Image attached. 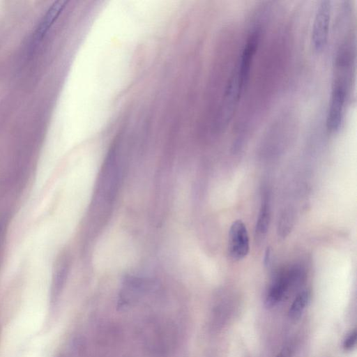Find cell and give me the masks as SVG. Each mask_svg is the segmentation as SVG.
I'll return each mask as SVG.
<instances>
[{"label": "cell", "mask_w": 357, "mask_h": 357, "mask_svg": "<svg viewBox=\"0 0 357 357\" xmlns=\"http://www.w3.org/2000/svg\"><path fill=\"white\" fill-rule=\"evenodd\" d=\"M135 250L131 239L121 231H112L98 243L94 253L95 266L100 269H116L129 265Z\"/></svg>", "instance_id": "obj_1"}, {"label": "cell", "mask_w": 357, "mask_h": 357, "mask_svg": "<svg viewBox=\"0 0 357 357\" xmlns=\"http://www.w3.org/2000/svg\"><path fill=\"white\" fill-rule=\"evenodd\" d=\"M347 80L337 76L333 83L326 115V126L331 131L339 129L344 113L347 98Z\"/></svg>", "instance_id": "obj_2"}, {"label": "cell", "mask_w": 357, "mask_h": 357, "mask_svg": "<svg viewBox=\"0 0 357 357\" xmlns=\"http://www.w3.org/2000/svg\"><path fill=\"white\" fill-rule=\"evenodd\" d=\"M331 1L323 0L318 6L313 20L311 43L313 48L321 51L326 45L331 16Z\"/></svg>", "instance_id": "obj_3"}, {"label": "cell", "mask_w": 357, "mask_h": 357, "mask_svg": "<svg viewBox=\"0 0 357 357\" xmlns=\"http://www.w3.org/2000/svg\"><path fill=\"white\" fill-rule=\"evenodd\" d=\"M250 250V240L245 225L240 220L231 224L229 231L228 251L236 261L243 259Z\"/></svg>", "instance_id": "obj_4"}, {"label": "cell", "mask_w": 357, "mask_h": 357, "mask_svg": "<svg viewBox=\"0 0 357 357\" xmlns=\"http://www.w3.org/2000/svg\"><path fill=\"white\" fill-rule=\"evenodd\" d=\"M299 275L298 270L291 269L281 272L277 275L271 285L266 296V303L273 306L280 302L287 291L291 284Z\"/></svg>", "instance_id": "obj_5"}, {"label": "cell", "mask_w": 357, "mask_h": 357, "mask_svg": "<svg viewBox=\"0 0 357 357\" xmlns=\"http://www.w3.org/2000/svg\"><path fill=\"white\" fill-rule=\"evenodd\" d=\"M65 3V1L56 2L44 16L38 25L35 34L33 35L32 42L30 45L31 53L33 52V50L36 48L37 45L43 38V36L47 32L51 25L54 23L56 18L63 8Z\"/></svg>", "instance_id": "obj_6"}, {"label": "cell", "mask_w": 357, "mask_h": 357, "mask_svg": "<svg viewBox=\"0 0 357 357\" xmlns=\"http://www.w3.org/2000/svg\"><path fill=\"white\" fill-rule=\"evenodd\" d=\"M271 219V207L267 197L261 202L255 226V239L258 243L263 241L267 233Z\"/></svg>", "instance_id": "obj_7"}, {"label": "cell", "mask_w": 357, "mask_h": 357, "mask_svg": "<svg viewBox=\"0 0 357 357\" xmlns=\"http://www.w3.org/2000/svg\"><path fill=\"white\" fill-rule=\"evenodd\" d=\"M310 298L308 291H303L297 295L289 310V316L291 319H296L303 313Z\"/></svg>", "instance_id": "obj_8"}, {"label": "cell", "mask_w": 357, "mask_h": 357, "mask_svg": "<svg viewBox=\"0 0 357 357\" xmlns=\"http://www.w3.org/2000/svg\"><path fill=\"white\" fill-rule=\"evenodd\" d=\"M356 331H353L347 335V337H346V339L344 341L343 347H344V349L345 350L351 349L354 347V345L356 344Z\"/></svg>", "instance_id": "obj_9"}, {"label": "cell", "mask_w": 357, "mask_h": 357, "mask_svg": "<svg viewBox=\"0 0 357 357\" xmlns=\"http://www.w3.org/2000/svg\"><path fill=\"white\" fill-rule=\"evenodd\" d=\"M291 350L289 347L284 348L276 357H291Z\"/></svg>", "instance_id": "obj_10"}, {"label": "cell", "mask_w": 357, "mask_h": 357, "mask_svg": "<svg viewBox=\"0 0 357 357\" xmlns=\"http://www.w3.org/2000/svg\"><path fill=\"white\" fill-rule=\"evenodd\" d=\"M271 248H267L266 250V252H265V256H264V264L266 266H267L268 264H269L270 261H271Z\"/></svg>", "instance_id": "obj_11"}]
</instances>
